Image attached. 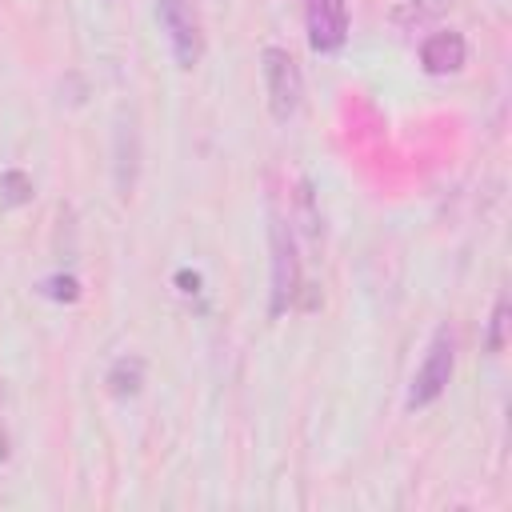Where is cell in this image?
I'll list each match as a JSON object with an SVG mask.
<instances>
[{
	"instance_id": "5",
	"label": "cell",
	"mask_w": 512,
	"mask_h": 512,
	"mask_svg": "<svg viewBox=\"0 0 512 512\" xmlns=\"http://www.w3.org/2000/svg\"><path fill=\"white\" fill-rule=\"evenodd\" d=\"M308 44L316 52H336L348 40V4L344 0H308Z\"/></svg>"
},
{
	"instance_id": "2",
	"label": "cell",
	"mask_w": 512,
	"mask_h": 512,
	"mask_svg": "<svg viewBox=\"0 0 512 512\" xmlns=\"http://www.w3.org/2000/svg\"><path fill=\"white\" fill-rule=\"evenodd\" d=\"M452 368H456V340H452L448 328H436V336L428 340V352H424V360H420V368L408 384L404 404L416 412V408H428L432 400H440L448 380H452Z\"/></svg>"
},
{
	"instance_id": "4",
	"label": "cell",
	"mask_w": 512,
	"mask_h": 512,
	"mask_svg": "<svg viewBox=\"0 0 512 512\" xmlns=\"http://www.w3.org/2000/svg\"><path fill=\"white\" fill-rule=\"evenodd\" d=\"M156 20L168 36L176 68H196L204 56V32H200L196 4L192 0H156Z\"/></svg>"
},
{
	"instance_id": "7",
	"label": "cell",
	"mask_w": 512,
	"mask_h": 512,
	"mask_svg": "<svg viewBox=\"0 0 512 512\" xmlns=\"http://www.w3.org/2000/svg\"><path fill=\"white\" fill-rule=\"evenodd\" d=\"M104 384H108V392L120 396V400H124V396H136L140 384H144V360H136V356H120V360L108 368Z\"/></svg>"
},
{
	"instance_id": "1",
	"label": "cell",
	"mask_w": 512,
	"mask_h": 512,
	"mask_svg": "<svg viewBox=\"0 0 512 512\" xmlns=\"http://www.w3.org/2000/svg\"><path fill=\"white\" fill-rule=\"evenodd\" d=\"M268 252H272V272H268V316H284L296 288H300V256H296V236L284 216L268 220Z\"/></svg>"
},
{
	"instance_id": "6",
	"label": "cell",
	"mask_w": 512,
	"mask_h": 512,
	"mask_svg": "<svg viewBox=\"0 0 512 512\" xmlns=\"http://www.w3.org/2000/svg\"><path fill=\"white\" fill-rule=\"evenodd\" d=\"M464 60H468V44H464V36L452 32V28H440V32H432V36H424V44H420V64H424V72H432V76L460 72Z\"/></svg>"
},
{
	"instance_id": "10",
	"label": "cell",
	"mask_w": 512,
	"mask_h": 512,
	"mask_svg": "<svg viewBox=\"0 0 512 512\" xmlns=\"http://www.w3.org/2000/svg\"><path fill=\"white\" fill-rule=\"evenodd\" d=\"M504 328H508V296L496 300L492 308V332H488V352H500L504 348Z\"/></svg>"
},
{
	"instance_id": "8",
	"label": "cell",
	"mask_w": 512,
	"mask_h": 512,
	"mask_svg": "<svg viewBox=\"0 0 512 512\" xmlns=\"http://www.w3.org/2000/svg\"><path fill=\"white\" fill-rule=\"evenodd\" d=\"M0 200H4L8 208H20V204H28V200H32V180H28L24 172L8 168V172L0 176Z\"/></svg>"
},
{
	"instance_id": "3",
	"label": "cell",
	"mask_w": 512,
	"mask_h": 512,
	"mask_svg": "<svg viewBox=\"0 0 512 512\" xmlns=\"http://www.w3.org/2000/svg\"><path fill=\"white\" fill-rule=\"evenodd\" d=\"M260 72H264V88H268V108H272V116H276L280 124L292 120V116L300 112V100H304V76H300L292 52L268 44V48L260 52Z\"/></svg>"
},
{
	"instance_id": "9",
	"label": "cell",
	"mask_w": 512,
	"mask_h": 512,
	"mask_svg": "<svg viewBox=\"0 0 512 512\" xmlns=\"http://www.w3.org/2000/svg\"><path fill=\"white\" fill-rule=\"evenodd\" d=\"M40 292L44 296H52V300H76L80 296V284H76V276H48L44 284H40Z\"/></svg>"
}]
</instances>
